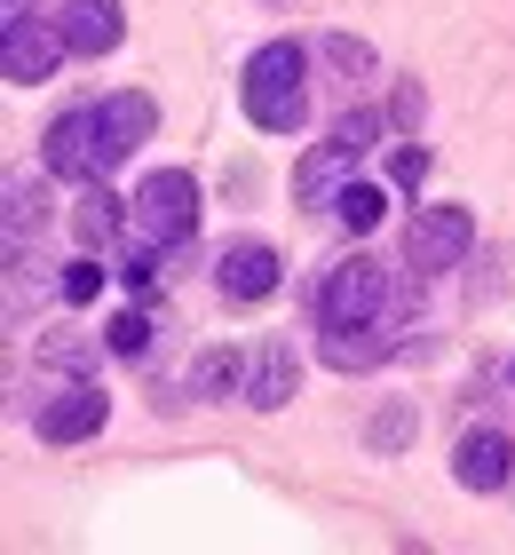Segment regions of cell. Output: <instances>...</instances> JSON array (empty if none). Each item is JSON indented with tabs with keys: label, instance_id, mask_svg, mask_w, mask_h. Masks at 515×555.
Here are the masks:
<instances>
[{
	"label": "cell",
	"instance_id": "44dd1931",
	"mask_svg": "<svg viewBox=\"0 0 515 555\" xmlns=\"http://www.w3.org/2000/svg\"><path fill=\"white\" fill-rule=\"evenodd\" d=\"M389 175H397V191H421V183H428V151H421V143H404L397 159H389Z\"/></svg>",
	"mask_w": 515,
	"mask_h": 555
},
{
	"label": "cell",
	"instance_id": "ac0fdd59",
	"mask_svg": "<svg viewBox=\"0 0 515 555\" xmlns=\"http://www.w3.org/2000/svg\"><path fill=\"white\" fill-rule=\"evenodd\" d=\"M103 341H112V358H143V341H151V318H143V310H119L112 325H103Z\"/></svg>",
	"mask_w": 515,
	"mask_h": 555
},
{
	"label": "cell",
	"instance_id": "603a6c76",
	"mask_svg": "<svg viewBox=\"0 0 515 555\" xmlns=\"http://www.w3.org/2000/svg\"><path fill=\"white\" fill-rule=\"evenodd\" d=\"M16 24H33V0H0V33H16Z\"/></svg>",
	"mask_w": 515,
	"mask_h": 555
},
{
	"label": "cell",
	"instance_id": "e0dca14e",
	"mask_svg": "<svg viewBox=\"0 0 515 555\" xmlns=\"http://www.w3.org/2000/svg\"><path fill=\"white\" fill-rule=\"evenodd\" d=\"M333 215H342L349 231H373V222L389 215V191H381V183H357V175H349V183L333 191Z\"/></svg>",
	"mask_w": 515,
	"mask_h": 555
},
{
	"label": "cell",
	"instance_id": "8fae6325",
	"mask_svg": "<svg viewBox=\"0 0 515 555\" xmlns=\"http://www.w3.org/2000/svg\"><path fill=\"white\" fill-rule=\"evenodd\" d=\"M294 389H301L294 341H262V349H254V365H246V405L254 413H278V405H294Z\"/></svg>",
	"mask_w": 515,
	"mask_h": 555
},
{
	"label": "cell",
	"instance_id": "d6986e66",
	"mask_svg": "<svg viewBox=\"0 0 515 555\" xmlns=\"http://www.w3.org/2000/svg\"><path fill=\"white\" fill-rule=\"evenodd\" d=\"M119 278H127V286H136V294H151V286H159V238L127 246V262H119Z\"/></svg>",
	"mask_w": 515,
	"mask_h": 555
},
{
	"label": "cell",
	"instance_id": "cb8c5ba5",
	"mask_svg": "<svg viewBox=\"0 0 515 555\" xmlns=\"http://www.w3.org/2000/svg\"><path fill=\"white\" fill-rule=\"evenodd\" d=\"M507 373H515V365H507Z\"/></svg>",
	"mask_w": 515,
	"mask_h": 555
},
{
	"label": "cell",
	"instance_id": "7402d4cb",
	"mask_svg": "<svg viewBox=\"0 0 515 555\" xmlns=\"http://www.w3.org/2000/svg\"><path fill=\"white\" fill-rule=\"evenodd\" d=\"M325 56L342 64V72H365V64H373V48H365V40H325Z\"/></svg>",
	"mask_w": 515,
	"mask_h": 555
},
{
	"label": "cell",
	"instance_id": "30bf717a",
	"mask_svg": "<svg viewBox=\"0 0 515 555\" xmlns=\"http://www.w3.org/2000/svg\"><path fill=\"white\" fill-rule=\"evenodd\" d=\"M215 286L230 301H270L278 294V246L262 238H239V246H222V262H215Z\"/></svg>",
	"mask_w": 515,
	"mask_h": 555
},
{
	"label": "cell",
	"instance_id": "ffe728a7",
	"mask_svg": "<svg viewBox=\"0 0 515 555\" xmlns=\"http://www.w3.org/2000/svg\"><path fill=\"white\" fill-rule=\"evenodd\" d=\"M95 294H103V270H95V262L80 255V262H72V270H64V301H72V310H88V301H95Z\"/></svg>",
	"mask_w": 515,
	"mask_h": 555
},
{
	"label": "cell",
	"instance_id": "5b68a950",
	"mask_svg": "<svg viewBox=\"0 0 515 555\" xmlns=\"http://www.w3.org/2000/svg\"><path fill=\"white\" fill-rule=\"evenodd\" d=\"M468 246H476V215L468 207H421L412 231H404V262L428 278V270H452Z\"/></svg>",
	"mask_w": 515,
	"mask_h": 555
},
{
	"label": "cell",
	"instance_id": "52a82bcc",
	"mask_svg": "<svg viewBox=\"0 0 515 555\" xmlns=\"http://www.w3.org/2000/svg\"><path fill=\"white\" fill-rule=\"evenodd\" d=\"M72 56V40H64V24H16L9 40H0V80L9 88H40V80H56V64Z\"/></svg>",
	"mask_w": 515,
	"mask_h": 555
},
{
	"label": "cell",
	"instance_id": "9a60e30c",
	"mask_svg": "<svg viewBox=\"0 0 515 555\" xmlns=\"http://www.w3.org/2000/svg\"><path fill=\"white\" fill-rule=\"evenodd\" d=\"M389 358V341L373 334V318L365 325H325V365L333 373H357V365H381Z\"/></svg>",
	"mask_w": 515,
	"mask_h": 555
},
{
	"label": "cell",
	"instance_id": "ba28073f",
	"mask_svg": "<svg viewBox=\"0 0 515 555\" xmlns=\"http://www.w3.org/2000/svg\"><path fill=\"white\" fill-rule=\"evenodd\" d=\"M103 413H112V397H103L95 382H72V389H56L33 413V428H40V444H88L103 428Z\"/></svg>",
	"mask_w": 515,
	"mask_h": 555
},
{
	"label": "cell",
	"instance_id": "7c38bea8",
	"mask_svg": "<svg viewBox=\"0 0 515 555\" xmlns=\"http://www.w3.org/2000/svg\"><path fill=\"white\" fill-rule=\"evenodd\" d=\"M64 40H72V56H112V48L127 40V9L119 0H64Z\"/></svg>",
	"mask_w": 515,
	"mask_h": 555
},
{
	"label": "cell",
	"instance_id": "3957f363",
	"mask_svg": "<svg viewBox=\"0 0 515 555\" xmlns=\"http://www.w3.org/2000/svg\"><path fill=\"white\" fill-rule=\"evenodd\" d=\"M136 222H143V238H159V246H183L198 231V183L183 167H159V175H143V191H136Z\"/></svg>",
	"mask_w": 515,
	"mask_h": 555
},
{
	"label": "cell",
	"instance_id": "4fadbf2b",
	"mask_svg": "<svg viewBox=\"0 0 515 555\" xmlns=\"http://www.w3.org/2000/svg\"><path fill=\"white\" fill-rule=\"evenodd\" d=\"M507 468H515V452H507L500 428H476V437H460V452H452L460 492H500V485H507Z\"/></svg>",
	"mask_w": 515,
	"mask_h": 555
},
{
	"label": "cell",
	"instance_id": "7a4b0ae2",
	"mask_svg": "<svg viewBox=\"0 0 515 555\" xmlns=\"http://www.w3.org/2000/svg\"><path fill=\"white\" fill-rule=\"evenodd\" d=\"M373 135H381V119H373V112L333 119V135H325V143L294 167V198H309V207H333V191H342L349 175H357V159L373 151Z\"/></svg>",
	"mask_w": 515,
	"mask_h": 555
},
{
	"label": "cell",
	"instance_id": "6da1fadb",
	"mask_svg": "<svg viewBox=\"0 0 515 555\" xmlns=\"http://www.w3.org/2000/svg\"><path fill=\"white\" fill-rule=\"evenodd\" d=\"M309 56L294 40H270V48H254L246 56V72H239V104H246V119L262 135H294L301 128V112H309Z\"/></svg>",
	"mask_w": 515,
	"mask_h": 555
},
{
	"label": "cell",
	"instance_id": "5bb4252c",
	"mask_svg": "<svg viewBox=\"0 0 515 555\" xmlns=\"http://www.w3.org/2000/svg\"><path fill=\"white\" fill-rule=\"evenodd\" d=\"M246 365L254 358H239V349H206V358L191 365V397H198V405H230V397H246Z\"/></svg>",
	"mask_w": 515,
	"mask_h": 555
},
{
	"label": "cell",
	"instance_id": "8992f818",
	"mask_svg": "<svg viewBox=\"0 0 515 555\" xmlns=\"http://www.w3.org/2000/svg\"><path fill=\"white\" fill-rule=\"evenodd\" d=\"M95 143H103L95 104H72V112H56V128L40 135V167L64 175V183H95Z\"/></svg>",
	"mask_w": 515,
	"mask_h": 555
},
{
	"label": "cell",
	"instance_id": "2e32d148",
	"mask_svg": "<svg viewBox=\"0 0 515 555\" xmlns=\"http://www.w3.org/2000/svg\"><path fill=\"white\" fill-rule=\"evenodd\" d=\"M72 231H80L88 255L119 238V198H112V183H88V191H80V207H72Z\"/></svg>",
	"mask_w": 515,
	"mask_h": 555
},
{
	"label": "cell",
	"instance_id": "9c48e42d",
	"mask_svg": "<svg viewBox=\"0 0 515 555\" xmlns=\"http://www.w3.org/2000/svg\"><path fill=\"white\" fill-rule=\"evenodd\" d=\"M95 119H103V143H95V183H103L112 167H127L151 143V95L127 88V95H112V104H95Z\"/></svg>",
	"mask_w": 515,
	"mask_h": 555
},
{
	"label": "cell",
	"instance_id": "277c9868",
	"mask_svg": "<svg viewBox=\"0 0 515 555\" xmlns=\"http://www.w3.org/2000/svg\"><path fill=\"white\" fill-rule=\"evenodd\" d=\"M381 301H389V270L373 255H349V262H333V278L318 286V318L325 325H365V318H381Z\"/></svg>",
	"mask_w": 515,
	"mask_h": 555
}]
</instances>
